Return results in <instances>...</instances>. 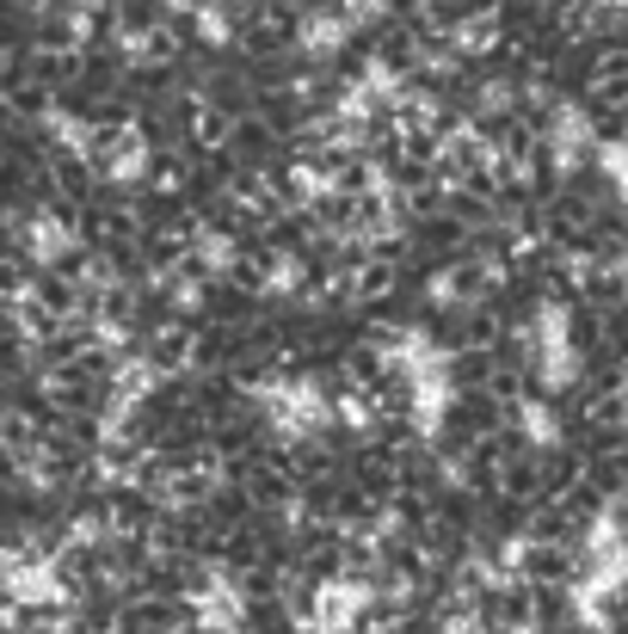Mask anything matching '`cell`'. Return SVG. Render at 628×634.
Here are the masks:
<instances>
[{"mask_svg":"<svg viewBox=\"0 0 628 634\" xmlns=\"http://www.w3.org/2000/svg\"><path fill=\"white\" fill-rule=\"evenodd\" d=\"M339 43H345V20H308L303 25V50H315V56L339 50Z\"/></svg>","mask_w":628,"mask_h":634,"instance_id":"7a4b0ae2","label":"cell"},{"mask_svg":"<svg viewBox=\"0 0 628 634\" xmlns=\"http://www.w3.org/2000/svg\"><path fill=\"white\" fill-rule=\"evenodd\" d=\"M623 7H628V0H623Z\"/></svg>","mask_w":628,"mask_h":634,"instance_id":"277c9868","label":"cell"},{"mask_svg":"<svg viewBox=\"0 0 628 634\" xmlns=\"http://www.w3.org/2000/svg\"><path fill=\"white\" fill-rule=\"evenodd\" d=\"M598 167H604V173L616 179V185H628V142H610V148H604V160H598Z\"/></svg>","mask_w":628,"mask_h":634,"instance_id":"3957f363","label":"cell"},{"mask_svg":"<svg viewBox=\"0 0 628 634\" xmlns=\"http://www.w3.org/2000/svg\"><path fill=\"white\" fill-rule=\"evenodd\" d=\"M549 148H554V160H561V167H573V160H579V154L591 148V124H586V117H579V112H573V105H567V112H561V117H554V130H549Z\"/></svg>","mask_w":628,"mask_h":634,"instance_id":"6da1fadb","label":"cell"}]
</instances>
